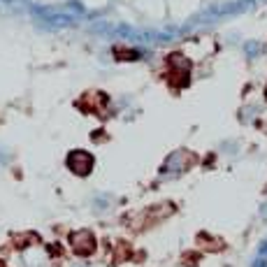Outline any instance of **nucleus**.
I'll list each match as a JSON object with an SVG mask.
<instances>
[{"label":"nucleus","mask_w":267,"mask_h":267,"mask_svg":"<svg viewBox=\"0 0 267 267\" xmlns=\"http://www.w3.org/2000/svg\"><path fill=\"white\" fill-rule=\"evenodd\" d=\"M0 267H7V265H5V262H3V260H0Z\"/></svg>","instance_id":"obj_4"},{"label":"nucleus","mask_w":267,"mask_h":267,"mask_svg":"<svg viewBox=\"0 0 267 267\" xmlns=\"http://www.w3.org/2000/svg\"><path fill=\"white\" fill-rule=\"evenodd\" d=\"M70 247H72V251H75L77 256H81V258L93 256V253H96V247H98L96 235H93L91 230L75 232V235L70 237Z\"/></svg>","instance_id":"obj_2"},{"label":"nucleus","mask_w":267,"mask_h":267,"mask_svg":"<svg viewBox=\"0 0 267 267\" xmlns=\"http://www.w3.org/2000/svg\"><path fill=\"white\" fill-rule=\"evenodd\" d=\"M188 61L184 58L182 54H172L170 58H167V72H165V77H167V84L172 86V88H186L188 86Z\"/></svg>","instance_id":"obj_1"},{"label":"nucleus","mask_w":267,"mask_h":267,"mask_svg":"<svg viewBox=\"0 0 267 267\" xmlns=\"http://www.w3.org/2000/svg\"><path fill=\"white\" fill-rule=\"evenodd\" d=\"M265 96H267V88H265Z\"/></svg>","instance_id":"obj_5"},{"label":"nucleus","mask_w":267,"mask_h":267,"mask_svg":"<svg viewBox=\"0 0 267 267\" xmlns=\"http://www.w3.org/2000/svg\"><path fill=\"white\" fill-rule=\"evenodd\" d=\"M68 167H70L77 176L91 174V170H93V156L88 151H84V149H75V151L68 153Z\"/></svg>","instance_id":"obj_3"}]
</instances>
